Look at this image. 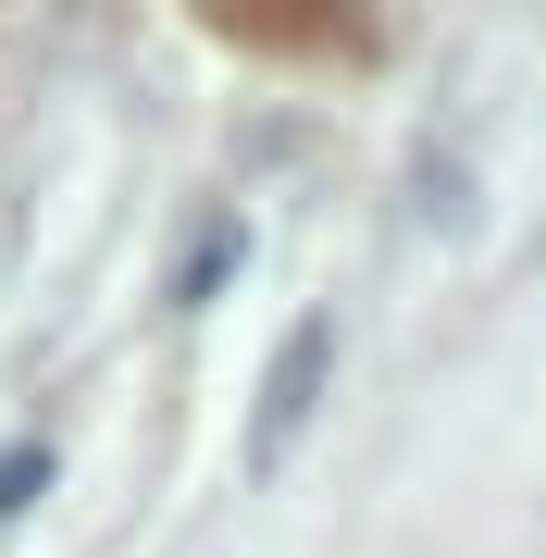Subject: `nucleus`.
I'll return each mask as SVG.
<instances>
[{"mask_svg":"<svg viewBox=\"0 0 546 558\" xmlns=\"http://www.w3.org/2000/svg\"><path fill=\"white\" fill-rule=\"evenodd\" d=\"M324 360H336V323L311 311L299 336L274 348V373H262V422H248V472H274V459L299 447V422H311V398H324Z\"/></svg>","mask_w":546,"mask_h":558,"instance_id":"1","label":"nucleus"},{"mask_svg":"<svg viewBox=\"0 0 546 558\" xmlns=\"http://www.w3.org/2000/svg\"><path fill=\"white\" fill-rule=\"evenodd\" d=\"M38 484H50V447H13V459H0V521L38 497Z\"/></svg>","mask_w":546,"mask_h":558,"instance_id":"2","label":"nucleus"}]
</instances>
